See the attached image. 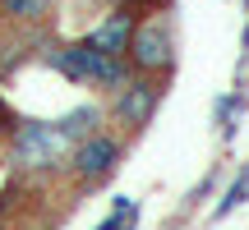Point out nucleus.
<instances>
[{
  "label": "nucleus",
  "instance_id": "obj_1",
  "mask_svg": "<svg viewBox=\"0 0 249 230\" xmlns=\"http://www.w3.org/2000/svg\"><path fill=\"white\" fill-rule=\"evenodd\" d=\"M70 148H74V138L65 133L60 120H55V124H46V120H23V124H18V133H14V161H18V166H28V170L55 166Z\"/></svg>",
  "mask_w": 249,
  "mask_h": 230
},
{
  "label": "nucleus",
  "instance_id": "obj_2",
  "mask_svg": "<svg viewBox=\"0 0 249 230\" xmlns=\"http://www.w3.org/2000/svg\"><path fill=\"white\" fill-rule=\"evenodd\" d=\"M124 60L134 65V69L143 74H161L171 69V33L161 18H148V23H134V37H129V51H124Z\"/></svg>",
  "mask_w": 249,
  "mask_h": 230
},
{
  "label": "nucleus",
  "instance_id": "obj_3",
  "mask_svg": "<svg viewBox=\"0 0 249 230\" xmlns=\"http://www.w3.org/2000/svg\"><path fill=\"white\" fill-rule=\"evenodd\" d=\"M120 161V143L111 138V133H88V138H79V148H74V175L79 180H102L111 175Z\"/></svg>",
  "mask_w": 249,
  "mask_h": 230
},
{
  "label": "nucleus",
  "instance_id": "obj_4",
  "mask_svg": "<svg viewBox=\"0 0 249 230\" xmlns=\"http://www.w3.org/2000/svg\"><path fill=\"white\" fill-rule=\"evenodd\" d=\"M157 83H152V74L143 83H124L120 88V97H116V120L124 124V129H143L148 124V115H152V106H157Z\"/></svg>",
  "mask_w": 249,
  "mask_h": 230
},
{
  "label": "nucleus",
  "instance_id": "obj_5",
  "mask_svg": "<svg viewBox=\"0 0 249 230\" xmlns=\"http://www.w3.org/2000/svg\"><path fill=\"white\" fill-rule=\"evenodd\" d=\"M97 55H102V51H92V46H88V37H83V42H70V46H60V51H51L46 60H51V65H55V69H60L70 83H92Z\"/></svg>",
  "mask_w": 249,
  "mask_h": 230
},
{
  "label": "nucleus",
  "instance_id": "obj_6",
  "mask_svg": "<svg viewBox=\"0 0 249 230\" xmlns=\"http://www.w3.org/2000/svg\"><path fill=\"white\" fill-rule=\"evenodd\" d=\"M129 37H134V18L120 9V14L102 18V23L88 33V46L102 51V55H124V51H129Z\"/></svg>",
  "mask_w": 249,
  "mask_h": 230
},
{
  "label": "nucleus",
  "instance_id": "obj_7",
  "mask_svg": "<svg viewBox=\"0 0 249 230\" xmlns=\"http://www.w3.org/2000/svg\"><path fill=\"white\" fill-rule=\"evenodd\" d=\"M129 69L134 65L124 60V55H97V69H92V83H102V88H124L129 83Z\"/></svg>",
  "mask_w": 249,
  "mask_h": 230
},
{
  "label": "nucleus",
  "instance_id": "obj_8",
  "mask_svg": "<svg viewBox=\"0 0 249 230\" xmlns=\"http://www.w3.org/2000/svg\"><path fill=\"white\" fill-rule=\"evenodd\" d=\"M46 9H51V0H0V14L9 23H37Z\"/></svg>",
  "mask_w": 249,
  "mask_h": 230
},
{
  "label": "nucleus",
  "instance_id": "obj_9",
  "mask_svg": "<svg viewBox=\"0 0 249 230\" xmlns=\"http://www.w3.org/2000/svg\"><path fill=\"white\" fill-rule=\"evenodd\" d=\"M134 221H139V207H134L129 198H116V212H111L97 230H134Z\"/></svg>",
  "mask_w": 249,
  "mask_h": 230
},
{
  "label": "nucleus",
  "instance_id": "obj_10",
  "mask_svg": "<svg viewBox=\"0 0 249 230\" xmlns=\"http://www.w3.org/2000/svg\"><path fill=\"white\" fill-rule=\"evenodd\" d=\"M245 198H249V166L240 170V180H235V184L226 189V198L217 203V212H213V216H226V212H235V207H240Z\"/></svg>",
  "mask_w": 249,
  "mask_h": 230
}]
</instances>
